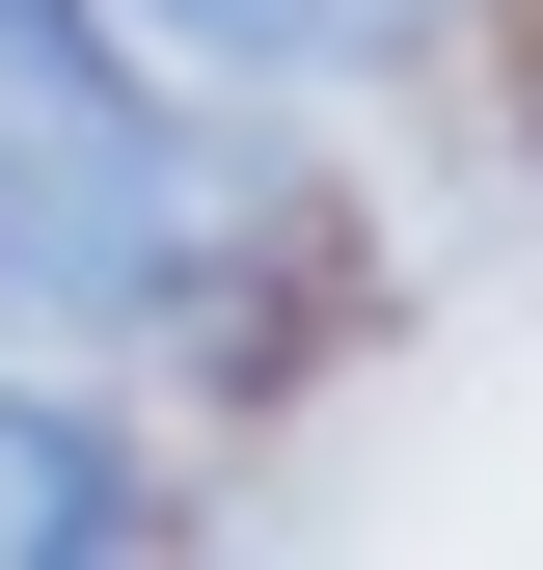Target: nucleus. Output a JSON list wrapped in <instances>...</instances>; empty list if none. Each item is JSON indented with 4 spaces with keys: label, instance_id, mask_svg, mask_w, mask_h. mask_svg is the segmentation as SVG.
<instances>
[{
    "label": "nucleus",
    "instance_id": "nucleus-1",
    "mask_svg": "<svg viewBox=\"0 0 543 570\" xmlns=\"http://www.w3.org/2000/svg\"><path fill=\"white\" fill-rule=\"evenodd\" d=\"M218 245V164L82 0H0V326H164Z\"/></svg>",
    "mask_w": 543,
    "mask_h": 570
},
{
    "label": "nucleus",
    "instance_id": "nucleus-2",
    "mask_svg": "<svg viewBox=\"0 0 543 570\" xmlns=\"http://www.w3.org/2000/svg\"><path fill=\"white\" fill-rule=\"evenodd\" d=\"M164 55H218V82H354V55H407L435 0H136Z\"/></svg>",
    "mask_w": 543,
    "mask_h": 570
},
{
    "label": "nucleus",
    "instance_id": "nucleus-3",
    "mask_svg": "<svg viewBox=\"0 0 543 570\" xmlns=\"http://www.w3.org/2000/svg\"><path fill=\"white\" fill-rule=\"evenodd\" d=\"M109 517H164V489H136L55 381H0V570H28V543H109Z\"/></svg>",
    "mask_w": 543,
    "mask_h": 570
}]
</instances>
